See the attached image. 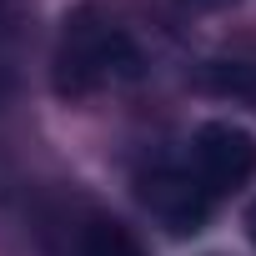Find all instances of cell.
I'll return each mask as SVG.
<instances>
[{
  "instance_id": "cell-1",
  "label": "cell",
  "mask_w": 256,
  "mask_h": 256,
  "mask_svg": "<svg viewBox=\"0 0 256 256\" xmlns=\"http://www.w3.org/2000/svg\"><path fill=\"white\" fill-rule=\"evenodd\" d=\"M146 60L141 46L126 36L100 6H76L60 20V40H56V90L66 100H86L96 90L110 86H131L141 80Z\"/></svg>"
},
{
  "instance_id": "cell-2",
  "label": "cell",
  "mask_w": 256,
  "mask_h": 256,
  "mask_svg": "<svg viewBox=\"0 0 256 256\" xmlns=\"http://www.w3.org/2000/svg\"><path fill=\"white\" fill-rule=\"evenodd\" d=\"M186 171L201 181V191L211 201L241 191L251 181V171H256V141H251V131H241V126H231V120H206L201 131L191 136V166Z\"/></svg>"
},
{
  "instance_id": "cell-3",
  "label": "cell",
  "mask_w": 256,
  "mask_h": 256,
  "mask_svg": "<svg viewBox=\"0 0 256 256\" xmlns=\"http://www.w3.org/2000/svg\"><path fill=\"white\" fill-rule=\"evenodd\" d=\"M136 196L141 206L176 236H196L211 216V196L201 191V181L186 166H151L136 176Z\"/></svg>"
},
{
  "instance_id": "cell-4",
  "label": "cell",
  "mask_w": 256,
  "mask_h": 256,
  "mask_svg": "<svg viewBox=\"0 0 256 256\" xmlns=\"http://www.w3.org/2000/svg\"><path fill=\"white\" fill-rule=\"evenodd\" d=\"M201 86L231 106L256 110V60H206L201 66Z\"/></svg>"
},
{
  "instance_id": "cell-5",
  "label": "cell",
  "mask_w": 256,
  "mask_h": 256,
  "mask_svg": "<svg viewBox=\"0 0 256 256\" xmlns=\"http://www.w3.org/2000/svg\"><path fill=\"white\" fill-rule=\"evenodd\" d=\"M80 256H146V251H141V241L126 231V226H116V221H90V231H86V241H80Z\"/></svg>"
},
{
  "instance_id": "cell-6",
  "label": "cell",
  "mask_w": 256,
  "mask_h": 256,
  "mask_svg": "<svg viewBox=\"0 0 256 256\" xmlns=\"http://www.w3.org/2000/svg\"><path fill=\"white\" fill-rule=\"evenodd\" d=\"M226 6H236V0H181V10H226Z\"/></svg>"
},
{
  "instance_id": "cell-7",
  "label": "cell",
  "mask_w": 256,
  "mask_h": 256,
  "mask_svg": "<svg viewBox=\"0 0 256 256\" xmlns=\"http://www.w3.org/2000/svg\"><path fill=\"white\" fill-rule=\"evenodd\" d=\"M246 236L256 241V201H251V211H246Z\"/></svg>"
}]
</instances>
